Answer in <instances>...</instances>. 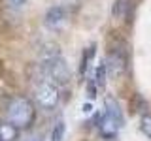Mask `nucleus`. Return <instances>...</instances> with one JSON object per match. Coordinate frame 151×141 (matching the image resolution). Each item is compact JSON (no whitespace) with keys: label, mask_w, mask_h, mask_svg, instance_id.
<instances>
[{"label":"nucleus","mask_w":151,"mask_h":141,"mask_svg":"<svg viewBox=\"0 0 151 141\" xmlns=\"http://www.w3.org/2000/svg\"><path fill=\"white\" fill-rule=\"evenodd\" d=\"M34 115H36L34 103L28 100L27 96H13L12 100H9L8 107H6L8 120L13 122L19 130L30 128L32 122H34Z\"/></svg>","instance_id":"1"},{"label":"nucleus","mask_w":151,"mask_h":141,"mask_svg":"<svg viewBox=\"0 0 151 141\" xmlns=\"http://www.w3.org/2000/svg\"><path fill=\"white\" fill-rule=\"evenodd\" d=\"M40 72L44 79H49L55 85H68L72 72H70L68 64L63 56H55V58H45L40 64Z\"/></svg>","instance_id":"2"},{"label":"nucleus","mask_w":151,"mask_h":141,"mask_svg":"<svg viewBox=\"0 0 151 141\" xmlns=\"http://www.w3.org/2000/svg\"><path fill=\"white\" fill-rule=\"evenodd\" d=\"M59 85H55L53 81H49V79H44V81H40L36 85V102L38 105L42 107V109L45 111H53L57 105H59Z\"/></svg>","instance_id":"3"},{"label":"nucleus","mask_w":151,"mask_h":141,"mask_svg":"<svg viewBox=\"0 0 151 141\" xmlns=\"http://www.w3.org/2000/svg\"><path fill=\"white\" fill-rule=\"evenodd\" d=\"M104 60H106V64H108V70H110L111 77H119V75H123V73L127 72L129 56H127V49H125V47L113 45Z\"/></svg>","instance_id":"4"},{"label":"nucleus","mask_w":151,"mask_h":141,"mask_svg":"<svg viewBox=\"0 0 151 141\" xmlns=\"http://www.w3.org/2000/svg\"><path fill=\"white\" fill-rule=\"evenodd\" d=\"M96 126H98V132H100V135L104 139H115L119 130H121V126H123V119H117L113 115L104 113L100 119H98Z\"/></svg>","instance_id":"5"},{"label":"nucleus","mask_w":151,"mask_h":141,"mask_svg":"<svg viewBox=\"0 0 151 141\" xmlns=\"http://www.w3.org/2000/svg\"><path fill=\"white\" fill-rule=\"evenodd\" d=\"M64 21H66V9L63 6H51L44 15V25L51 30L60 28L64 25Z\"/></svg>","instance_id":"6"},{"label":"nucleus","mask_w":151,"mask_h":141,"mask_svg":"<svg viewBox=\"0 0 151 141\" xmlns=\"http://www.w3.org/2000/svg\"><path fill=\"white\" fill-rule=\"evenodd\" d=\"M19 139V128L9 120L0 122V141H17Z\"/></svg>","instance_id":"7"},{"label":"nucleus","mask_w":151,"mask_h":141,"mask_svg":"<svg viewBox=\"0 0 151 141\" xmlns=\"http://www.w3.org/2000/svg\"><path fill=\"white\" fill-rule=\"evenodd\" d=\"M94 53H96V43H93V45H89V47H85V49H83L81 60H79V75H81V77L87 73V68H89V64H91Z\"/></svg>","instance_id":"8"},{"label":"nucleus","mask_w":151,"mask_h":141,"mask_svg":"<svg viewBox=\"0 0 151 141\" xmlns=\"http://www.w3.org/2000/svg\"><path fill=\"white\" fill-rule=\"evenodd\" d=\"M63 55V51H60V47L53 43V41H47V43L42 45L40 49V58L45 60V58H55V56H60Z\"/></svg>","instance_id":"9"},{"label":"nucleus","mask_w":151,"mask_h":141,"mask_svg":"<svg viewBox=\"0 0 151 141\" xmlns=\"http://www.w3.org/2000/svg\"><path fill=\"white\" fill-rule=\"evenodd\" d=\"M104 113H108V115H113V117H117V119H123L121 105H119V102H117L113 96H108L106 100H104Z\"/></svg>","instance_id":"10"},{"label":"nucleus","mask_w":151,"mask_h":141,"mask_svg":"<svg viewBox=\"0 0 151 141\" xmlns=\"http://www.w3.org/2000/svg\"><path fill=\"white\" fill-rule=\"evenodd\" d=\"M129 9H130V0H115L111 8V15L115 19H123V17H127Z\"/></svg>","instance_id":"11"},{"label":"nucleus","mask_w":151,"mask_h":141,"mask_svg":"<svg viewBox=\"0 0 151 141\" xmlns=\"http://www.w3.org/2000/svg\"><path fill=\"white\" fill-rule=\"evenodd\" d=\"M64 132H66V124L64 120H57L53 126V132H51V141H63L64 139Z\"/></svg>","instance_id":"12"},{"label":"nucleus","mask_w":151,"mask_h":141,"mask_svg":"<svg viewBox=\"0 0 151 141\" xmlns=\"http://www.w3.org/2000/svg\"><path fill=\"white\" fill-rule=\"evenodd\" d=\"M140 130L145 137L151 139V113H144L140 117Z\"/></svg>","instance_id":"13"},{"label":"nucleus","mask_w":151,"mask_h":141,"mask_svg":"<svg viewBox=\"0 0 151 141\" xmlns=\"http://www.w3.org/2000/svg\"><path fill=\"white\" fill-rule=\"evenodd\" d=\"M110 75V70H108V64H106V60H104L102 64H98V68H96V85H106V77Z\"/></svg>","instance_id":"14"},{"label":"nucleus","mask_w":151,"mask_h":141,"mask_svg":"<svg viewBox=\"0 0 151 141\" xmlns=\"http://www.w3.org/2000/svg\"><path fill=\"white\" fill-rule=\"evenodd\" d=\"M94 96H96V83H89L87 85V98L93 100Z\"/></svg>","instance_id":"15"},{"label":"nucleus","mask_w":151,"mask_h":141,"mask_svg":"<svg viewBox=\"0 0 151 141\" xmlns=\"http://www.w3.org/2000/svg\"><path fill=\"white\" fill-rule=\"evenodd\" d=\"M9 4H12V6H23V4L27 2V0H8Z\"/></svg>","instance_id":"16"},{"label":"nucleus","mask_w":151,"mask_h":141,"mask_svg":"<svg viewBox=\"0 0 151 141\" xmlns=\"http://www.w3.org/2000/svg\"><path fill=\"white\" fill-rule=\"evenodd\" d=\"M83 111L87 113V115H89V113H93V105H89V103H85V105H83Z\"/></svg>","instance_id":"17"}]
</instances>
